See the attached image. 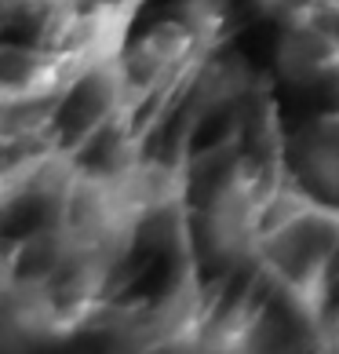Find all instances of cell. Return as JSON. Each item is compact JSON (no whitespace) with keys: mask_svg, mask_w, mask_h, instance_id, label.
Segmentation results:
<instances>
[{"mask_svg":"<svg viewBox=\"0 0 339 354\" xmlns=\"http://www.w3.org/2000/svg\"><path fill=\"white\" fill-rule=\"evenodd\" d=\"M270 190L259 165L241 161L230 176L215 187L208 205V241L215 256H241L263 238V212Z\"/></svg>","mask_w":339,"mask_h":354,"instance_id":"cell-1","label":"cell"},{"mask_svg":"<svg viewBox=\"0 0 339 354\" xmlns=\"http://www.w3.org/2000/svg\"><path fill=\"white\" fill-rule=\"evenodd\" d=\"M197 44L201 37L193 33V26L186 19H164L157 26H150L146 37H139L132 48H124L117 55V73H121L128 106H135L139 99L164 88L193 59Z\"/></svg>","mask_w":339,"mask_h":354,"instance_id":"cell-2","label":"cell"},{"mask_svg":"<svg viewBox=\"0 0 339 354\" xmlns=\"http://www.w3.org/2000/svg\"><path fill=\"white\" fill-rule=\"evenodd\" d=\"M278 70L296 84L318 81V77L339 70V33L310 19L289 22L278 44Z\"/></svg>","mask_w":339,"mask_h":354,"instance_id":"cell-3","label":"cell"},{"mask_svg":"<svg viewBox=\"0 0 339 354\" xmlns=\"http://www.w3.org/2000/svg\"><path fill=\"white\" fill-rule=\"evenodd\" d=\"M249 84V66L241 59H215L208 62L201 81H197V102H208V106H223V102H233Z\"/></svg>","mask_w":339,"mask_h":354,"instance_id":"cell-4","label":"cell"},{"mask_svg":"<svg viewBox=\"0 0 339 354\" xmlns=\"http://www.w3.org/2000/svg\"><path fill=\"white\" fill-rule=\"evenodd\" d=\"M303 176L321 194H339V136H325L303 153Z\"/></svg>","mask_w":339,"mask_h":354,"instance_id":"cell-5","label":"cell"},{"mask_svg":"<svg viewBox=\"0 0 339 354\" xmlns=\"http://www.w3.org/2000/svg\"><path fill=\"white\" fill-rule=\"evenodd\" d=\"M255 8L263 11L267 19H278V22H296L303 19L310 8H314V0H255Z\"/></svg>","mask_w":339,"mask_h":354,"instance_id":"cell-6","label":"cell"}]
</instances>
